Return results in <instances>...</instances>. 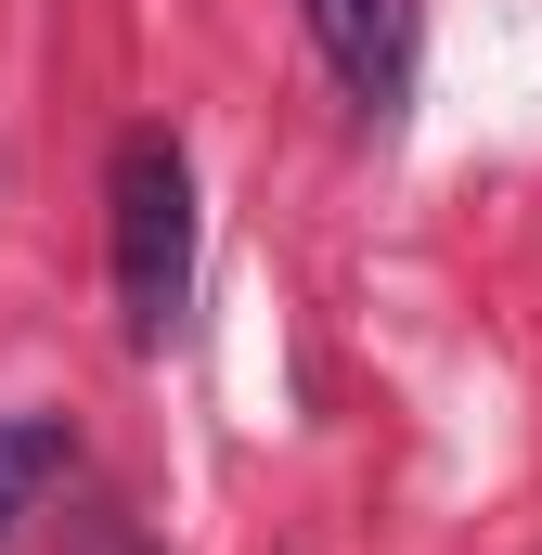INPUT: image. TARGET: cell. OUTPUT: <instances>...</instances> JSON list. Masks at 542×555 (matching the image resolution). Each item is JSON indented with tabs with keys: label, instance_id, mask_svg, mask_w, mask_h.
Masks as SVG:
<instances>
[{
	"label": "cell",
	"instance_id": "cell-1",
	"mask_svg": "<svg viewBox=\"0 0 542 555\" xmlns=\"http://www.w3.org/2000/svg\"><path fill=\"white\" fill-rule=\"evenodd\" d=\"M104 207H117V323L130 349H168L194 297V155L168 130H130L104 168Z\"/></svg>",
	"mask_w": 542,
	"mask_h": 555
},
{
	"label": "cell",
	"instance_id": "cell-3",
	"mask_svg": "<svg viewBox=\"0 0 542 555\" xmlns=\"http://www.w3.org/2000/svg\"><path fill=\"white\" fill-rule=\"evenodd\" d=\"M65 465H78V439H65V414H0V543L65 491Z\"/></svg>",
	"mask_w": 542,
	"mask_h": 555
},
{
	"label": "cell",
	"instance_id": "cell-2",
	"mask_svg": "<svg viewBox=\"0 0 542 555\" xmlns=\"http://www.w3.org/2000/svg\"><path fill=\"white\" fill-rule=\"evenodd\" d=\"M310 13V39H323V65L362 91V117H401L413 91V52H426V13L413 0H297Z\"/></svg>",
	"mask_w": 542,
	"mask_h": 555
}]
</instances>
